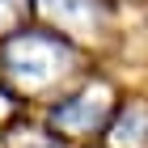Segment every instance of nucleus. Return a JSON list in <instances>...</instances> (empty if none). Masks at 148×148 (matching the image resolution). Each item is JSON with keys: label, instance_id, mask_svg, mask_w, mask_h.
<instances>
[{"label": "nucleus", "instance_id": "1", "mask_svg": "<svg viewBox=\"0 0 148 148\" xmlns=\"http://www.w3.org/2000/svg\"><path fill=\"white\" fill-rule=\"evenodd\" d=\"M4 64L17 80L38 85V80L55 76L64 64H72V47L64 38H51V34H17L4 47Z\"/></svg>", "mask_w": 148, "mask_h": 148}, {"label": "nucleus", "instance_id": "3", "mask_svg": "<svg viewBox=\"0 0 148 148\" xmlns=\"http://www.w3.org/2000/svg\"><path fill=\"white\" fill-rule=\"evenodd\" d=\"M42 9L55 13V17H64V21H85L93 13V4L89 0H42Z\"/></svg>", "mask_w": 148, "mask_h": 148}, {"label": "nucleus", "instance_id": "2", "mask_svg": "<svg viewBox=\"0 0 148 148\" xmlns=\"http://www.w3.org/2000/svg\"><path fill=\"white\" fill-rule=\"evenodd\" d=\"M102 119V102H89V97H80V106H64L55 110V123L59 127H89Z\"/></svg>", "mask_w": 148, "mask_h": 148}]
</instances>
